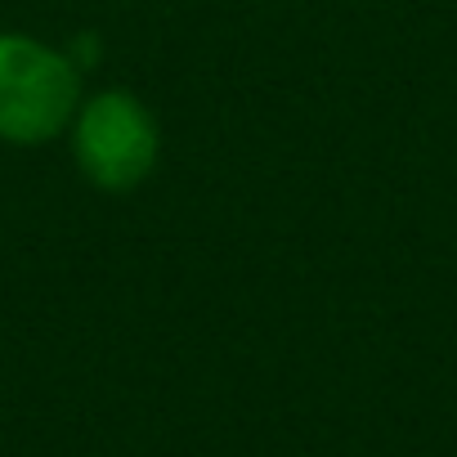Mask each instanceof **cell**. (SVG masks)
<instances>
[{
	"label": "cell",
	"mask_w": 457,
	"mask_h": 457,
	"mask_svg": "<svg viewBox=\"0 0 457 457\" xmlns=\"http://www.w3.org/2000/svg\"><path fill=\"white\" fill-rule=\"evenodd\" d=\"M77 63L32 37H0V139L46 144L77 108Z\"/></svg>",
	"instance_id": "6da1fadb"
},
{
	"label": "cell",
	"mask_w": 457,
	"mask_h": 457,
	"mask_svg": "<svg viewBox=\"0 0 457 457\" xmlns=\"http://www.w3.org/2000/svg\"><path fill=\"white\" fill-rule=\"evenodd\" d=\"M72 148H77L81 170L99 188L121 193V188H135L153 170V162H157V126H153V117L144 112L139 99L112 90V95H99V99H90L81 108Z\"/></svg>",
	"instance_id": "7a4b0ae2"
}]
</instances>
